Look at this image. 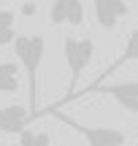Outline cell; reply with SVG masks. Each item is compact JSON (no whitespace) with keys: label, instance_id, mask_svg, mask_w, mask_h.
<instances>
[{"label":"cell","instance_id":"obj_6","mask_svg":"<svg viewBox=\"0 0 138 146\" xmlns=\"http://www.w3.org/2000/svg\"><path fill=\"white\" fill-rule=\"evenodd\" d=\"M49 22H52L54 27H60V25L81 27L84 25V3H81V0H52Z\"/></svg>","mask_w":138,"mask_h":146},{"label":"cell","instance_id":"obj_3","mask_svg":"<svg viewBox=\"0 0 138 146\" xmlns=\"http://www.w3.org/2000/svg\"><path fill=\"white\" fill-rule=\"evenodd\" d=\"M38 116H54L57 122L68 125L70 130H76L90 146H125L127 143V133L119 130V127H92V125H81V122L65 116L62 111H43Z\"/></svg>","mask_w":138,"mask_h":146},{"label":"cell","instance_id":"obj_2","mask_svg":"<svg viewBox=\"0 0 138 146\" xmlns=\"http://www.w3.org/2000/svg\"><path fill=\"white\" fill-rule=\"evenodd\" d=\"M62 54H65V65H68V92H65V98L60 100V103L49 106V108H38V114H43V111H60L65 103L73 100V95L79 92V78H81V73L87 70V65H90L92 57H95V41H92V38L68 35V38H65V43H62ZM38 114L33 116V119H38Z\"/></svg>","mask_w":138,"mask_h":146},{"label":"cell","instance_id":"obj_8","mask_svg":"<svg viewBox=\"0 0 138 146\" xmlns=\"http://www.w3.org/2000/svg\"><path fill=\"white\" fill-rule=\"evenodd\" d=\"M127 62H138V27H135V30H130L127 41H125V49H122V54H119V57L114 60V62L108 65V68L103 70V73H100V76H98L92 84H87V87H98V84H103L108 76H111V73H117L119 68H122V65H127Z\"/></svg>","mask_w":138,"mask_h":146},{"label":"cell","instance_id":"obj_11","mask_svg":"<svg viewBox=\"0 0 138 146\" xmlns=\"http://www.w3.org/2000/svg\"><path fill=\"white\" fill-rule=\"evenodd\" d=\"M19 146H52V133L25 127V130L19 133Z\"/></svg>","mask_w":138,"mask_h":146},{"label":"cell","instance_id":"obj_7","mask_svg":"<svg viewBox=\"0 0 138 146\" xmlns=\"http://www.w3.org/2000/svg\"><path fill=\"white\" fill-rule=\"evenodd\" d=\"M30 122L33 119H30L27 106L14 103V106H3V108H0V133H3V135H19Z\"/></svg>","mask_w":138,"mask_h":146},{"label":"cell","instance_id":"obj_4","mask_svg":"<svg viewBox=\"0 0 138 146\" xmlns=\"http://www.w3.org/2000/svg\"><path fill=\"white\" fill-rule=\"evenodd\" d=\"M87 95H106L117 106H122L130 114H138V81H117V84H98V87H84L73 95L76 98H87Z\"/></svg>","mask_w":138,"mask_h":146},{"label":"cell","instance_id":"obj_10","mask_svg":"<svg viewBox=\"0 0 138 146\" xmlns=\"http://www.w3.org/2000/svg\"><path fill=\"white\" fill-rule=\"evenodd\" d=\"M16 38V14L14 11H0V46H11Z\"/></svg>","mask_w":138,"mask_h":146},{"label":"cell","instance_id":"obj_1","mask_svg":"<svg viewBox=\"0 0 138 146\" xmlns=\"http://www.w3.org/2000/svg\"><path fill=\"white\" fill-rule=\"evenodd\" d=\"M16 54V62L27 76V111L30 119L38 114V76L43 65V52H46V38L43 35H16L11 43Z\"/></svg>","mask_w":138,"mask_h":146},{"label":"cell","instance_id":"obj_5","mask_svg":"<svg viewBox=\"0 0 138 146\" xmlns=\"http://www.w3.org/2000/svg\"><path fill=\"white\" fill-rule=\"evenodd\" d=\"M92 14L100 30H114L119 19L130 16V5L127 0H92Z\"/></svg>","mask_w":138,"mask_h":146},{"label":"cell","instance_id":"obj_9","mask_svg":"<svg viewBox=\"0 0 138 146\" xmlns=\"http://www.w3.org/2000/svg\"><path fill=\"white\" fill-rule=\"evenodd\" d=\"M19 62H11V60L0 62V92L3 95L19 92Z\"/></svg>","mask_w":138,"mask_h":146},{"label":"cell","instance_id":"obj_12","mask_svg":"<svg viewBox=\"0 0 138 146\" xmlns=\"http://www.w3.org/2000/svg\"><path fill=\"white\" fill-rule=\"evenodd\" d=\"M33 11H35V5H33V3H30V0H27V5H25V14H27V16H30V14H33Z\"/></svg>","mask_w":138,"mask_h":146}]
</instances>
